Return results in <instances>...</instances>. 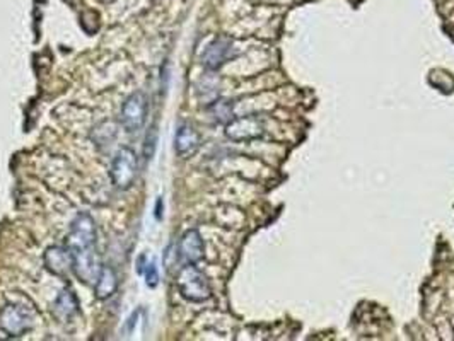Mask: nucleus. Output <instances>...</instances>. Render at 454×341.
<instances>
[{
  "instance_id": "1",
  "label": "nucleus",
  "mask_w": 454,
  "mask_h": 341,
  "mask_svg": "<svg viewBox=\"0 0 454 341\" xmlns=\"http://www.w3.org/2000/svg\"><path fill=\"white\" fill-rule=\"evenodd\" d=\"M176 285L183 299L190 302H205L212 297L209 280L195 265L183 266L176 278Z\"/></svg>"
},
{
  "instance_id": "2",
  "label": "nucleus",
  "mask_w": 454,
  "mask_h": 341,
  "mask_svg": "<svg viewBox=\"0 0 454 341\" xmlns=\"http://www.w3.org/2000/svg\"><path fill=\"white\" fill-rule=\"evenodd\" d=\"M34 326V311L22 304H7L0 311V331L7 336L19 338Z\"/></svg>"
},
{
  "instance_id": "3",
  "label": "nucleus",
  "mask_w": 454,
  "mask_h": 341,
  "mask_svg": "<svg viewBox=\"0 0 454 341\" xmlns=\"http://www.w3.org/2000/svg\"><path fill=\"white\" fill-rule=\"evenodd\" d=\"M139 171V158L130 147H121L115 154L109 169V178L118 190H128L135 183Z\"/></svg>"
},
{
  "instance_id": "4",
  "label": "nucleus",
  "mask_w": 454,
  "mask_h": 341,
  "mask_svg": "<svg viewBox=\"0 0 454 341\" xmlns=\"http://www.w3.org/2000/svg\"><path fill=\"white\" fill-rule=\"evenodd\" d=\"M74 258V275H76L82 284L94 285L99 278L101 270H103V263H101V256L97 253L96 244L89 246V248L72 251Z\"/></svg>"
},
{
  "instance_id": "5",
  "label": "nucleus",
  "mask_w": 454,
  "mask_h": 341,
  "mask_svg": "<svg viewBox=\"0 0 454 341\" xmlns=\"http://www.w3.org/2000/svg\"><path fill=\"white\" fill-rule=\"evenodd\" d=\"M147 118V97L144 92H134L125 99L120 111V123L128 133L139 132Z\"/></svg>"
},
{
  "instance_id": "6",
  "label": "nucleus",
  "mask_w": 454,
  "mask_h": 341,
  "mask_svg": "<svg viewBox=\"0 0 454 341\" xmlns=\"http://www.w3.org/2000/svg\"><path fill=\"white\" fill-rule=\"evenodd\" d=\"M96 222L89 214H79L74 218L72 225H70V232L65 241V246L70 251L84 249L89 246L96 244Z\"/></svg>"
},
{
  "instance_id": "7",
  "label": "nucleus",
  "mask_w": 454,
  "mask_h": 341,
  "mask_svg": "<svg viewBox=\"0 0 454 341\" xmlns=\"http://www.w3.org/2000/svg\"><path fill=\"white\" fill-rule=\"evenodd\" d=\"M226 137L233 142H249L263 137L265 125L258 116H242L234 118L226 125Z\"/></svg>"
},
{
  "instance_id": "8",
  "label": "nucleus",
  "mask_w": 454,
  "mask_h": 341,
  "mask_svg": "<svg viewBox=\"0 0 454 341\" xmlns=\"http://www.w3.org/2000/svg\"><path fill=\"white\" fill-rule=\"evenodd\" d=\"M46 270L58 278H69L74 268L72 251L67 246H50L43 256Z\"/></svg>"
},
{
  "instance_id": "9",
  "label": "nucleus",
  "mask_w": 454,
  "mask_h": 341,
  "mask_svg": "<svg viewBox=\"0 0 454 341\" xmlns=\"http://www.w3.org/2000/svg\"><path fill=\"white\" fill-rule=\"evenodd\" d=\"M178 254L186 265H197L205 256V244L197 229H190L183 234L178 244Z\"/></svg>"
},
{
  "instance_id": "10",
  "label": "nucleus",
  "mask_w": 454,
  "mask_h": 341,
  "mask_svg": "<svg viewBox=\"0 0 454 341\" xmlns=\"http://www.w3.org/2000/svg\"><path fill=\"white\" fill-rule=\"evenodd\" d=\"M233 57V45L226 38H217L207 46V50L202 55V64L205 69L217 70Z\"/></svg>"
},
{
  "instance_id": "11",
  "label": "nucleus",
  "mask_w": 454,
  "mask_h": 341,
  "mask_svg": "<svg viewBox=\"0 0 454 341\" xmlns=\"http://www.w3.org/2000/svg\"><path fill=\"white\" fill-rule=\"evenodd\" d=\"M200 133L195 130L190 123L179 125L174 137V151L179 158H190L200 148Z\"/></svg>"
},
{
  "instance_id": "12",
  "label": "nucleus",
  "mask_w": 454,
  "mask_h": 341,
  "mask_svg": "<svg viewBox=\"0 0 454 341\" xmlns=\"http://www.w3.org/2000/svg\"><path fill=\"white\" fill-rule=\"evenodd\" d=\"M52 312L60 323H67V321L72 319L79 312V300H77L76 293L69 288L62 290L53 302Z\"/></svg>"
},
{
  "instance_id": "13",
  "label": "nucleus",
  "mask_w": 454,
  "mask_h": 341,
  "mask_svg": "<svg viewBox=\"0 0 454 341\" xmlns=\"http://www.w3.org/2000/svg\"><path fill=\"white\" fill-rule=\"evenodd\" d=\"M118 288V277H116V272L111 268V266H103L101 270L99 278L94 284V295H96L97 300H106Z\"/></svg>"
},
{
  "instance_id": "14",
  "label": "nucleus",
  "mask_w": 454,
  "mask_h": 341,
  "mask_svg": "<svg viewBox=\"0 0 454 341\" xmlns=\"http://www.w3.org/2000/svg\"><path fill=\"white\" fill-rule=\"evenodd\" d=\"M210 113H212L214 120L217 121V123L227 125L231 120H234L233 103H231V101H226V99L215 101V103L210 106Z\"/></svg>"
},
{
  "instance_id": "15",
  "label": "nucleus",
  "mask_w": 454,
  "mask_h": 341,
  "mask_svg": "<svg viewBox=\"0 0 454 341\" xmlns=\"http://www.w3.org/2000/svg\"><path fill=\"white\" fill-rule=\"evenodd\" d=\"M106 130V121H104V123H101V125H97L96 128H94V132H92V139H94V142H96L97 145H109L113 142V140H115V137H116V127H113L111 130H109L108 133L104 132Z\"/></svg>"
},
{
  "instance_id": "16",
  "label": "nucleus",
  "mask_w": 454,
  "mask_h": 341,
  "mask_svg": "<svg viewBox=\"0 0 454 341\" xmlns=\"http://www.w3.org/2000/svg\"><path fill=\"white\" fill-rule=\"evenodd\" d=\"M156 144H158V130H156V127H152L151 132L147 133L146 147H144V155H146V159H151L152 155H154Z\"/></svg>"
},
{
  "instance_id": "17",
  "label": "nucleus",
  "mask_w": 454,
  "mask_h": 341,
  "mask_svg": "<svg viewBox=\"0 0 454 341\" xmlns=\"http://www.w3.org/2000/svg\"><path fill=\"white\" fill-rule=\"evenodd\" d=\"M146 281H147V285L151 288L158 287V284H159V270H158V266H156L154 261L147 263V265H146Z\"/></svg>"
},
{
  "instance_id": "18",
  "label": "nucleus",
  "mask_w": 454,
  "mask_h": 341,
  "mask_svg": "<svg viewBox=\"0 0 454 341\" xmlns=\"http://www.w3.org/2000/svg\"><path fill=\"white\" fill-rule=\"evenodd\" d=\"M163 209H164L163 198H159L158 203H156V218H158V221H160V218H163V211H160Z\"/></svg>"
},
{
  "instance_id": "19",
  "label": "nucleus",
  "mask_w": 454,
  "mask_h": 341,
  "mask_svg": "<svg viewBox=\"0 0 454 341\" xmlns=\"http://www.w3.org/2000/svg\"><path fill=\"white\" fill-rule=\"evenodd\" d=\"M144 261H146V256L142 254V256L139 258V266H137V272H139V273L144 272Z\"/></svg>"
}]
</instances>
